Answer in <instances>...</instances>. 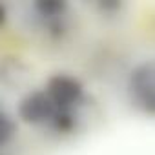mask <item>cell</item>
Returning <instances> with one entry per match:
<instances>
[{
    "label": "cell",
    "mask_w": 155,
    "mask_h": 155,
    "mask_svg": "<svg viewBox=\"0 0 155 155\" xmlns=\"http://www.w3.org/2000/svg\"><path fill=\"white\" fill-rule=\"evenodd\" d=\"M64 4L62 2H37L35 17L44 26H55L64 18Z\"/></svg>",
    "instance_id": "cell-3"
},
{
    "label": "cell",
    "mask_w": 155,
    "mask_h": 155,
    "mask_svg": "<svg viewBox=\"0 0 155 155\" xmlns=\"http://www.w3.org/2000/svg\"><path fill=\"white\" fill-rule=\"evenodd\" d=\"M46 91L57 102V106L64 111L77 113V106L82 99V86L79 81L69 75H55L49 79Z\"/></svg>",
    "instance_id": "cell-2"
},
{
    "label": "cell",
    "mask_w": 155,
    "mask_h": 155,
    "mask_svg": "<svg viewBox=\"0 0 155 155\" xmlns=\"http://www.w3.org/2000/svg\"><path fill=\"white\" fill-rule=\"evenodd\" d=\"M130 91L146 110L155 111V60L139 64L130 77Z\"/></svg>",
    "instance_id": "cell-1"
}]
</instances>
